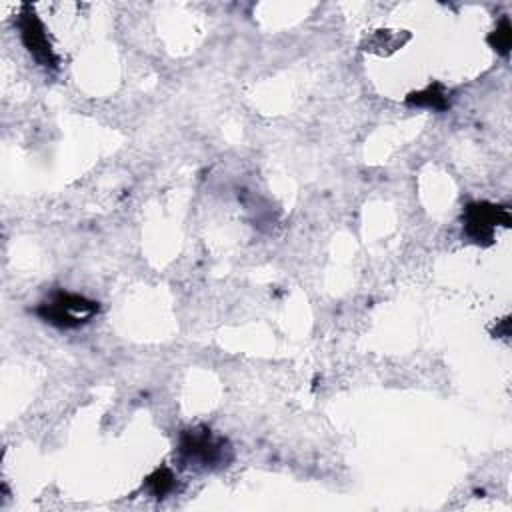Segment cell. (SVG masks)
<instances>
[{
  "mask_svg": "<svg viewBox=\"0 0 512 512\" xmlns=\"http://www.w3.org/2000/svg\"><path fill=\"white\" fill-rule=\"evenodd\" d=\"M406 104L408 106H418V108H430V110H446L450 106V98H448V90L440 84L434 82L430 86H426L424 90L418 92H410L406 96Z\"/></svg>",
  "mask_w": 512,
  "mask_h": 512,
  "instance_id": "5",
  "label": "cell"
},
{
  "mask_svg": "<svg viewBox=\"0 0 512 512\" xmlns=\"http://www.w3.org/2000/svg\"><path fill=\"white\" fill-rule=\"evenodd\" d=\"M100 310V304L96 300H90L82 294H72L64 290H56L50 294L48 300L40 302L34 308V314L56 326V328H78L86 322H90Z\"/></svg>",
  "mask_w": 512,
  "mask_h": 512,
  "instance_id": "2",
  "label": "cell"
},
{
  "mask_svg": "<svg viewBox=\"0 0 512 512\" xmlns=\"http://www.w3.org/2000/svg\"><path fill=\"white\" fill-rule=\"evenodd\" d=\"M464 234L480 246H490L494 242L496 226H510V210L492 202H470L462 214Z\"/></svg>",
  "mask_w": 512,
  "mask_h": 512,
  "instance_id": "3",
  "label": "cell"
},
{
  "mask_svg": "<svg viewBox=\"0 0 512 512\" xmlns=\"http://www.w3.org/2000/svg\"><path fill=\"white\" fill-rule=\"evenodd\" d=\"M144 486H146V490H148L154 498H164V496H168L170 492H174V488H176V476H174V472H172L170 468L160 466V468H156V470L146 478Z\"/></svg>",
  "mask_w": 512,
  "mask_h": 512,
  "instance_id": "6",
  "label": "cell"
},
{
  "mask_svg": "<svg viewBox=\"0 0 512 512\" xmlns=\"http://www.w3.org/2000/svg\"><path fill=\"white\" fill-rule=\"evenodd\" d=\"M16 24H18L20 40H22L24 48L32 54V58L40 66L56 70L58 68V58H56V54L52 50V44L48 40V32H46L44 24L40 22V18L36 16V12L32 10V6L24 4L20 8Z\"/></svg>",
  "mask_w": 512,
  "mask_h": 512,
  "instance_id": "4",
  "label": "cell"
},
{
  "mask_svg": "<svg viewBox=\"0 0 512 512\" xmlns=\"http://www.w3.org/2000/svg\"><path fill=\"white\" fill-rule=\"evenodd\" d=\"M176 454L184 466H194L202 470L226 466L232 460L230 444L204 426L182 430L178 436Z\"/></svg>",
  "mask_w": 512,
  "mask_h": 512,
  "instance_id": "1",
  "label": "cell"
},
{
  "mask_svg": "<svg viewBox=\"0 0 512 512\" xmlns=\"http://www.w3.org/2000/svg\"><path fill=\"white\" fill-rule=\"evenodd\" d=\"M488 44L502 56H508L510 52V44H512V28H510V20L504 16L500 20V24L496 26V30L488 36Z\"/></svg>",
  "mask_w": 512,
  "mask_h": 512,
  "instance_id": "7",
  "label": "cell"
}]
</instances>
